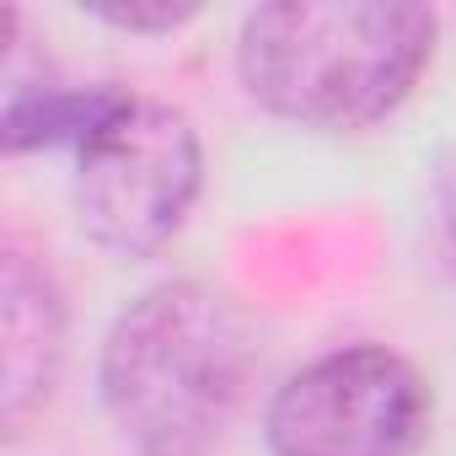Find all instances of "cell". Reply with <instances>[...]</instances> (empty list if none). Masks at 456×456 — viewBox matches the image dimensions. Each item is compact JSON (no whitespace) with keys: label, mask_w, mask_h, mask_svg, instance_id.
I'll return each instance as SVG.
<instances>
[{"label":"cell","mask_w":456,"mask_h":456,"mask_svg":"<svg viewBox=\"0 0 456 456\" xmlns=\"http://www.w3.org/2000/svg\"><path fill=\"white\" fill-rule=\"evenodd\" d=\"M445 253H451V264H456V172L445 177Z\"/></svg>","instance_id":"ba28073f"},{"label":"cell","mask_w":456,"mask_h":456,"mask_svg":"<svg viewBox=\"0 0 456 456\" xmlns=\"http://www.w3.org/2000/svg\"><path fill=\"white\" fill-rule=\"evenodd\" d=\"M76 151V209L97 248L113 258H145L177 237L204 167L199 134L177 108L118 97Z\"/></svg>","instance_id":"3957f363"},{"label":"cell","mask_w":456,"mask_h":456,"mask_svg":"<svg viewBox=\"0 0 456 456\" xmlns=\"http://www.w3.org/2000/svg\"><path fill=\"white\" fill-rule=\"evenodd\" d=\"M92 17L113 22V28H129V33H172L193 17V6H172V0H151V6H97Z\"/></svg>","instance_id":"52a82bcc"},{"label":"cell","mask_w":456,"mask_h":456,"mask_svg":"<svg viewBox=\"0 0 456 456\" xmlns=\"http://www.w3.org/2000/svg\"><path fill=\"white\" fill-rule=\"evenodd\" d=\"M253 370L248 312L204 280H172L108 328L102 403L140 456H209L242 413Z\"/></svg>","instance_id":"6da1fadb"},{"label":"cell","mask_w":456,"mask_h":456,"mask_svg":"<svg viewBox=\"0 0 456 456\" xmlns=\"http://www.w3.org/2000/svg\"><path fill=\"white\" fill-rule=\"evenodd\" d=\"M435 49V17L403 0H285L258 6L237 38L253 102L306 129H365L387 118Z\"/></svg>","instance_id":"7a4b0ae2"},{"label":"cell","mask_w":456,"mask_h":456,"mask_svg":"<svg viewBox=\"0 0 456 456\" xmlns=\"http://www.w3.org/2000/svg\"><path fill=\"white\" fill-rule=\"evenodd\" d=\"M124 92H81V86H44V92H17L6 108V151L49 145V140H86L108 108Z\"/></svg>","instance_id":"8992f818"},{"label":"cell","mask_w":456,"mask_h":456,"mask_svg":"<svg viewBox=\"0 0 456 456\" xmlns=\"http://www.w3.org/2000/svg\"><path fill=\"white\" fill-rule=\"evenodd\" d=\"M65 360V301L44 269L22 253H6L0 274V413L22 435L28 419L49 403Z\"/></svg>","instance_id":"5b68a950"},{"label":"cell","mask_w":456,"mask_h":456,"mask_svg":"<svg viewBox=\"0 0 456 456\" xmlns=\"http://www.w3.org/2000/svg\"><path fill=\"white\" fill-rule=\"evenodd\" d=\"M429 435L424 376L376 344L312 360L269 408L274 456H419Z\"/></svg>","instance_id":"277c9868"}]
</instances>
